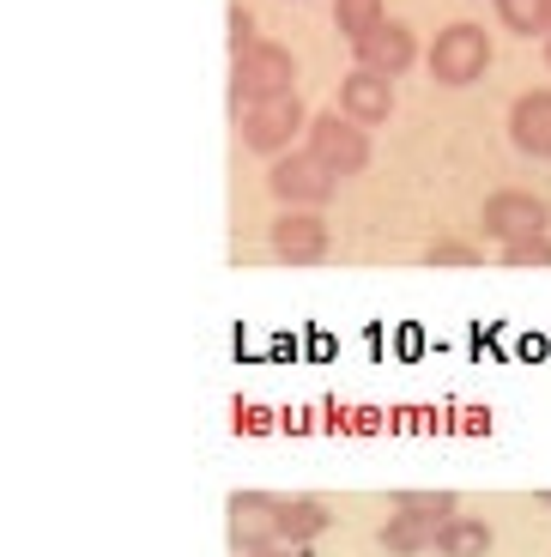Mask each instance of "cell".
<instances>
[{"mask_svg":"<svg viewBox=\"0 0 551 557\" xmlns=\"http://www.w3.org/2000/svg\"><path fill=\"white\" fill-rule=\"evenodd\" d=\"M340 170H328L316 152H285V158H267V195L279 200V207H328L333 188H340Z\"/></svg>","mask_w":551,"mask_h":557,"instance_id":"277c9868","label":"cell"},{"mask_svg":"<svg viewBox=\"0 0 551 557\" xmlns=\"http://www.w3.org/2000/svg\"><path fill=\"white\" fill-rule=\"evenodd\" d=\"M340 115H352V122H364V127H382L388 115H394V79H388V73H370V67L345 73L340 79Z\"/></svg>","mask_w":551,"mask_h":557,"instance_id":"30bf717a","label":"cell"},{"mask_svg":"<svg viewBox=\"0 0 551 557\" xmlns=\"http://www.w3.org/2000/svg\"><path fill=\"white\" fill-rule=\"evenodd\" d=\"M382 0H333V25H340L345 42H358L370 25H382Z\"/></svg>","mask_w":551,"mask_h":557,"instance_id":"e0dca14e","label":"cell"},{"mask_svg":"<svg viewBox=\"0 0 551 557\" xmlns=\"http://www.w3.org/2000/svg\"><path fill=\"white\" fill-rule=\"evenodd\" d=\"M546 67H551V37H546Z\"/></svg>","mask_w":551,"mask_h":557,"instance_id":"603a6c76","label":"cell"},{"mask_svg":"<svg viewBox=\"0 0 551 557\" xmlns=\"http://www.w3.org/2000/svg\"><path fill=\"white\" fill-rule=\"evenodd\" d=\"M352 55H358V67L400 79V73H413V67H418V37H413V25L382 18V25H370L358 42H352Z\"/></svg>","mask_w":551,"mask_h":557,"instance_id":"9c48e42d","label":"cell"},{"mask_svg":"<svg viewBox=\"0 0 551 557\" xmlns=\"http://www.w3.org/2000/svg\"><path fill=\"white\" fill-rule=\"evenodd\" d=\"M497 25L515 37H551V0H497Z\"/></svg>","mask_w":551,"mask_h":557,"instance_id":"9a60e30c","label":"cell"},{"mask_svg":"<svg viewBox=\"0 0 551 557\" xmlns=\"http://www.w3.org/2000/svg\"><path fill=\"white\" fill-rule=\"evenodd\" d=\"M491 552V528L479 516H449L437 528V557H485Z\"/></svg>","mask_w":551,"mask_h":557,"instance_id":"5bb4252c","label":"cell"},{"mask_svg":"<svg viewBox=\"0 0 551 557\" xmlns=\"http://www.w3.org/2000/svg\"><path fill=\"white\" fill-rule=\"evenodd\" d=\"M267 249L285 267H321L333 249V231L316 207H279V219L267 224Z\"/></svg>","mask_w":551,"mask_h":557,"instance_id":"8992f818","label":"cell"},{"mask_svg":"<svg viewBox=\"0 0 551 557\" xmlns=\"http://www.w3.org/2000/svg\"><path fill=\"white\" fill-rule=\"evenodd\" d=\"M394 509H406V516H418V521H449V516H461V497L455 491H394Z\"/></svg>","mask_w":551,"mask_h":557,"instance_id":"2e32d148","label":"cell"},{"mask_svg":"<svg viewBox=\"0 0 551 557\" xmlns=\"http://www.w3.org/2000/svg\"><path fill=\"white\" fill-rule=\"evenodd\" d=\"M291 79H297V61H291L285 42H255V49H243L231 67V110H248V103L261 98H285Z\"/></svg>","mask_w":551,"mask_h":557,"instance_id":"3957f363","label":"cell"},{"mask_svg":"<svg viewBox=\"0 0 551 557\" xmlns=\"http://www.w3.org/2000/svg\"><path fill=\"white\" fill-rule=\"evenodd\" d=\"M304 146L321 158L328 170H340V176H358V170H370V127L352 122V115H309V134Z\"/></svg>","mask_w":551,"mask_h":557,"instance_id":"ba28073f","label":"cell"},{"mask_svg":"<svg viewBox=\"0 0 551 557\" xmlns=\"http://www.w3.org/2000/svg\"><path fill=\"white\" fill-rule=\"evenodd\" d=\"M479 231L491 243L546 237V231H551V207L539 195H527V188H497V195H485V207H479Z\"/></svg>","mask_w":551,"mask_h":557,"instance_id":"52a82bcc","label":"cell"},{"mask_svg":"<svg viewBox=\"0 0 551 557\" xmlns=\"http://www.w3.org/2000/svg\"><path fill=\"white\" fill-rule=\"evenodd\" d=\"M224 42H231V61L243 55V49H255V42H261V37H255V13H248V7H236V0H231V13H224Z\"/></svg>","mask_w":551,"mask_h":557,"instance_id":"d6986e66","label":"cell"},{"mask_svg":"<svg viewBox=\"0 0 551 557\" xmlns=\"http://www.w3.org/2000/svg\"><path fill=\"white\" fill-rule=\"evenodd\" d=\"M255 557H309V545H267V552H255Z\"/></svg>","mask_w":551,"mask_h":557,"instance_id":"44dd1931","label":"cell"},{"mask_svg":"<svg viewBox=\"0 0 551 557\" xmlns=\"http://www.w3.org/2000/svg\"><path fill=\"white\" fill-rule=\"evenodd\" d=\"M497 267H510V273H539L551 267V237H527V243H503Z\"/></svg>","mask_w":551,"mask_h":557,"instance_id":"ac0fdd59","label":"cell"},{"mask_svg":"<svg viewBox=\"0 0 551 557\" xmlns=\"http://www.w3.org/2000/svg\"><path fill=\"white\" fill-rule=\"evenodd\" d=\"M425 267H479V249L473 243H430Z\"/></svg>","mask_w":551,"mask_h":557,"instance_id":"ffe728a7","label":"cell"},{"mask_svg":"<svg viewBox=\"0 0 551 557\" xmlns=\"http://www.w3.org/2000/svg\"><path fill=\"white\" fill-rule=\"evenodd\" d=\"M491 73V30L473 25V18H455L430 37V79L461 91V85H479Z\"/></svg>","mask_w":551,"mask_h":557,"instance_id":"6da1fadb","label":"cell"},{"mask_svg":"<svg viewBox=\"0 0 551 557\" xmlns=\"http://www.w3.org/2000/svg\"><path fill=\"white\" fill-rule=\"evenodd\" d=\"M376 540H382L388 557H425L430 545H437V521H418V516H406V509H394Z\"/></svg>","mask_w":551,"mask_h":557,"instance_id":"4fadbf2b","label":"cell"},{"mask_svg":"<svg viewBox=\"0 0 551 557\" xmlns=\"http://www.w3.org/2000/svg\"><path fill=\"white\" fill-rule=\"evenodd\" d=\"M333 528V509H328V497H285L279 503V533H285V545H316L321 533Z\"/></svg>","mask_w":551,"mask_h":557,"instance_id":"7c38bea8","label":"cell"},{"mask_svg":"<svg viewBox=\"0 0 551 557\" xmlns=\"http://www.w3.org/2000/svg\"><path fill=\"white\" fill-rule=\"evenodd\" d=\"M510 146L522 158H551V85L522 91L510 103Z\"/></svg>","mask_w":551,"mask_h":557,"instance_id":"8fae6325","label":"cell"},{"mask_svg":"<svg viewBox=\"0 0 551 557\" xmlns=\"http://www.w3.org/2000/svg\"><path fill=\"white\" fill-rule=\"evenodd\" d=\"M279 503L285 497H273V491H231V503H224V540H231L236 557L285 545V533H279Z\"/></svg>","mask_w":551,"mask_h":557,"instance_id":"5b68a950","label":"cell"},{"mask_svg":"<svg viewBox=\"0 0 551 557\" xmlns=\"http://www.w3.org/2000/svg\"><path fill=\"white\" fill-rule=\"evenodd\" d=\"M236 134H243L248 152L285 158V152H297V139L309 134V110L297 103V91H285V98H261V103H248V110H236Z\"/></svg>","mask_w":551,"mask_h":557,"instance_id":"7a4b0ae2","label":"cell"},{"mask_svg":"<svg viewBox=\"0 0 551 557\" xmlns=\"http://www.w3.org/2000/svg\"><path fill=\"white\" fill-rule=\"evenodd\" d=\"M534 497H539V503H546V509H551V491H534Z\"/></svg>","mask_w":551,"mask_h":557,"instance_id":"7402d4cb","label":"cell"}]
</instances>
